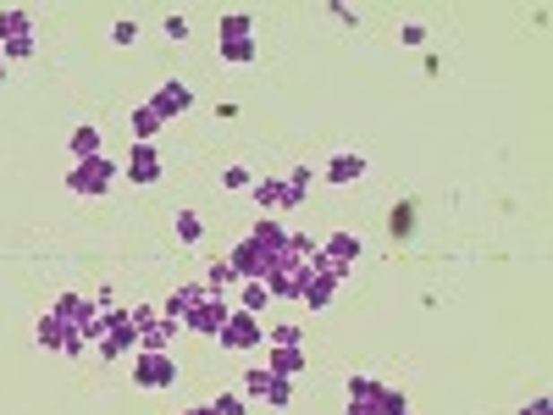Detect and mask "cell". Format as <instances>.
Segmentation results:
<instances>
[{"label":"cell","instance_id":"cell-1","mask_svg":"<svg viewBox=\"0 0 553 415\" xmlns=\"http://www.w3.org/2000/svg\"><path fill=\"white\" fill-rule=\"evenodd\" d=\"M167 322L194 327V333H221V322H227V299H221L216 289H177L172 305H167Z\"/></svg>","mask_w":553,"mask_h":415},{"label":"cell","instance_id":"cell-2","mask_svg":"<svg viewBox=\"0 0 553 415\" xmlns=\"http://www.w3.org/2000/svg\"><path fill=\"white\" fill-rule=\"evenodd\" d=\"M127 322H134V343L144 349V355H167V343H172L177 322H167V316H155V310H134Z\"/></svg>","mask_w":553,"mask_h":415},{"label":"cell","instance_id":"cell-3","mask_svg":"<svg viewBox=\"0 0 553 415\" xmlns=\"http://www.w3.org/2000/svg\"><path fill=\"white\" fill-rule=\"evenodd\" d=\"M305 188H310V172L299 167L288 183H255V200L266 205V211H282V205H299V200H305Z\"/></svg>","mask_w":553,"mask_h":415},{"label":"cell","instance_id":"cell-4","mask_svg":"<svg viewBox=\"0 0 553 415\" xmlns=\"http://www.w3.org/2000/svg\"><path fill=\"white\" fill-rule=\"evenodd\" d=\"M387 404H393V393H387L382 382H371V376L349 382V415H382Z\"/></svg>","mask_w":553,"mask_h":415},{"label":"cell","instance_id":"cell-5","mask_svg":"<svg viewBox=\"0 0 553 415\" xmlns=\"http://www.w3.org/2000/svg\"><path fill=\"white\" fill-rule=\"evenodd\" d=\"M338 282H343V277H338V272H333V266L315 255V261L305 266V294H299V299H310V310H321V305L333 299V289H338Z\"/></svg>","mask_w":553,"mask_h":415},{"label":"cell","instance_id":"cell-6","mask_svg":"<svg viewBox=\"0 0 553 415\" xmlns=\"http://www.w3.org/2000/svg\"><path fill=\"white\" fill-rule=\"evenodd\" d=\"M249 34H255V17H221V56L227 61H249L255 50H249Z\"/></svg>","mask_w":553,"mask_h":415},{"label":"cell","instance_id":"cell-7","mask_svg":"<svg viewBox=\"0 0 553 415\" xmlns=\"http://www.w3.org/2000/svg\"><path fill=\"white\" fill-rule=\"evenodd\" d=\"M260 338H266V327H260L249 310H238V316H227V322H221V349H255Z\"/></svg>","mask_w":553,"mask_h":415},{"label":"cell","instance_id":"cell-8","mask_svg":"<svg viewBox=\"0 0 553 415\" xmlns=\"http://www.w3.org/2000/svg\"><path fill=\"white\" fill-rule=\"evenodd\" d=\"M39 343H50V349H83V333H78V322H73V316L50 310L45 322H39Z\"/></svg>","mask_w":553,"mask_h":415},{"label":"cell","instance_id":"cell-9","mask_svg":"<svg viewBox=\"0 0 553 415\" xmlns=\"http://www.w3.org/2000/svg\"><path fill=\"white\" fill-rule=\"evenodd\" d=\"M106 188H111V167L100 155H89V161L73 167V195H106Z\"/></svg>","mask_w":553,"mask_h":415},{"label":"cell","instance_id":"cell-10","mask_svg":"<svg viewBox=\"0 0 553 415\" xmlns=\"http://www.w3.org/2000/svg\"><path fill=\"white\" fill-rule=\"evenodd\" d=\"M134 382H139V388H172V382H177V366H172L167 355H139Z\"/></svg>","mask_w":553,"mask_h":415},{"label":"cell","instance_id":"cell-11","mask_svg":"<svg viewBox=\"0 0 553 415\" xmlns=\"http://www.w3.org/2000/svg\"><path fill=\"white\" fill-rule=\"evenodd\" d=\"M100 349H106L111 360L127 355V349H139L134 343V322H127V316H106V322H100Z\"/></svg>","mask_w":553,"mask_h":415},{"label":"cell","instance_id":"cell-12","mask_svg":"<svg viewBox=\"0 0 553 415\" xmlns=\"http://www.w3.org/2000/svg\"><path fill=\"white\" fill-rule=\"evenodd\" d=\"M249 393L266 399V404H288V376H277V371H249Z\"/></svg>","mask_w":553,"mask_h":415},{"label":"cell","instance_id":"cell-13","mask_svg":"<svg viewBox=\"0 0 553 415\" xmlns=\"http://www.w3.org/2000/svg\"><path fill=\"white\" fill-rule=\"evenodd\" d=\"M0 39H6V56H28V12L0 17Z\"/></svg>","mask_w":553,"mask_h":415},{"label":"cell","instance_id":"cell-14","mask_svg":"<svg viewBox=\"0 0 553 415\" xmlns=\"http://www.w3.org/2000/svg\"><path fill=\"white\" fill-rule=\"evenodd\" d=\"M188 100H194V94H188V83H167V89H160V94H155V100H150V111H155L160 122H167V117H177V111H188Z\"/></svg>","mask_w":553,"mask_h":415},{"label":"cell","instance_id":"cell-15","mask_svg":"<svg viewBox=\"0 0 553 415\" xmlns=\"http://www.w3.org/2000/svg\"><path fill=\"white\" fill-rule=\"evenodd\" d=\"M354 255H360V244H354L349 233H338V238H333L327 249H321V261H327V266H333V272L343 277V272H349V261H354Z\"/></svg>","mask_w":553,"mask_h":415},{"label":"cell","instance_id":"cell-16","mask_svg":"<svg viewBox=\"0 0 553 415\" xmlns=\"http://www.w3.org/2000/svg\"><path fill=\"white\" fill-rule=\"evenodd\" d=\"M127 172H134V183H155V177H160V155H155L150 144H139V150H134V167H127Z\"/></svg>","mask_w":553,"mask_h":415},{"label":"cell","instance_id":"cell-17","mask_svg":"<svg viewBox=\"0 0 553 415\" xmlns=\"http://www.w3.org/2000/svg\"><path fill=\"white\" fill-rule=\"evenodd\" d=\"M266 371H277V376H294V371H305V349H277Z\"/></svg>","mask_w":553,"mask_h":415},{"label":"cell","instance_id":"cell-18","mask_svg":"<svg viewBox=\"0 0 553 415\" xmlns=\"http://www.w3.org/2000/svg\"><path fill=\"white\" fill-rule=\"evenodd\" d=\"M360 172H366V161H360V155H338V161L327 167V177H333V183H354Z\"/></svg>","mask_w":553,"mask_h":415},{"label":"cell","instance_id":"cell-19","mask_svg":"<svg viewBox=\"0 0 553 415\" xmlns=\"http://www.w3.org/2000/svg\"><path fill=\"white\" fill-rule=\"evenodd\" d=\"M73 150H78V161L100 155V134H94V127H78V134H73Z\"/></svg>","mask_w":553,"mask_h":415},{"label":"cell","instance_id":"cell-20","mask_svg":"<svg viewBox=\"0 0 553 415\" xmlns=\"http://www.w3.org/2000/svg\"><path fill=\"white\" fill-rule=\"evenodd\" d=\"M155 127H160V117H155L150 106H139V111H134V134H139V139H150Z\"/></svg>","mask_w":553,"mask_h":415},{"label":"cell","instance_id":"cell-21","mask_svg":"<svg viewBox=\"0 0 553 415\" xmlns=\"http://www.w3.org/2000/svg\"><path fill=\"white\" fill-rule=\"evenodd\" d=\"M233 277H238V272H233V261H216V266H211V282H205V289H216V294H221V289H227V282H233Z\"/></svg>","mask_w":553,"mask_h":415},{"label":"cell","instance_id":"cell-22","mask_svg":"<svg viewBox=\"0 0 553 415\" xmlns=\"http://www.w3.org/2000/svg\"><path fill=\"white\" fill-rule=\"evenodd\" d=\"M299 338H305L299 327H272V343H277V349H299Z\"/></svg>","mask_w":553,"mask_h":415},{"label":"cell","instance_id":"cell-23","mask_svg":"<svg viewBox=\"0 0 553 415\" xmlns=\"http://www.w3.org/2000/svg\"><path fill=\"white\" fill-rule=\"evenodd\" d=\"M260 305H266V282H249V294H244V310H249V316H255V310H260Z\"/></svg>","mask_w":553,"mask_h":415},{"label":"cell","instance_id":"cell-24","mask_svg":"<svg viewBox=\"0 0 553 415\" xmlns=\"http://www.w3.org/2000/svg\"><path fill=\"white\" fill-rule=\"evenodd\" d=\"M177 233H183V238H200V216L183 211V216H177Z\"/></svg>","mask_w":553,"mask_h":415},{"label":"cell","instance_id":"cell-25","mask_svg":"<svg viewBox=\"0 0 553 415\" xmlns=\"http://www.w3.org/2000/svg\"><path fill=\"white\" fill-rule=\"evenodd\" d=\"M211 415H244V399L227 393V399H216V410H211Z\"/></svg>","mask_w":553,"mask_h":415},{"label":"cell","instance_id":"cell-26","mask_svg":"<svg viewBox=\"0 0 553 415\" xmlns=\"http://www.w3.org/2000/svg\"><path fill=\"white\" fill-rule=\"evenodd\" d=\"M134 34H139L134 22H117V28H111V39H117V45H134Z\"/></svg>","mask_w":553,"mask_h":415},{"label":"cell","instance_id":"cell-27","mask_svg":"<svg viewBox=\"0 0 553 415\" xmlns=\"http://www.w3.org/2000/svg\"><path fill=\"white\" fill-rule=\"evenodd\" d=\"M548 410H553L548 399H537V404H526V415H548Z\"/></svg>","mask_w":553,"mask_h":415},{"label":"cell","instance_id":"cell-28","mask_svg":"<svg viewBox=\"0 0 553 415\" xmlns=\"http://www.w3.org/2000/svg\"><path fill=\"white\" fill-rule=\"evenodd\" d=\"M382 415H404V399H399V393H393V404H387V410H382Z\"/></svg>","mask_w":553,"mask_h":415},{"label":"cell","instance_id":"cell-29","mask_svg":"<svg viewBox=\"0 0 553 415\" xmlns=\"http://www.w3.org/2000/svg\"><path fill=\"white\" fill-rule=\"evenodd\" d=\"M188 415H211V410H188Z\"/></svg>","mask_w":553,"mask_h":415},{"label":"cell","instance_id":"cell-30","mask_svg":"<svg viewBox=\"0 0 553 415\" xmlns=\"http://www.w3.org/2000/svg\"><path fill=\"white\" fill-rule=\"evenodd\" d=\"M0 73H6V67H0Z\"/></svg>","mask_w":553,"mask_h":415}]
</instances>
